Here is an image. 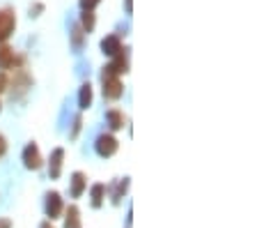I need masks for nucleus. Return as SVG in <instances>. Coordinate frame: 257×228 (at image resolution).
I'll return each mask as SVG.
<instances>
[{"label":"nucleus","mask_w":257,"mask_h":228,"mask_svg":"<svg viewBox=\"0 0 257 228\" xmlns=\"http://www.w3.org/2000/svg\"><path fill=\"white\" fill-rule=\"evenodd\" d=\"M96 152H99V157H110L117 152V138L112 134H101L96 138Z\"/></svg>","instance_id":"f257e3e1"},{"label":"nucleus","mask_w":257,"mask_h":228,"mask_svg":"<svg viewBox=\"0 0 257 228\" xmlns=\"http://www.w3.org/2000/svg\"><path fill=\"white\" fill-rule=\"evenodd\" d=\"M14 26H16V19H14V12L10 10H0V42H5L12 33H14Z\"/></svg>","instance_id":"f03ea898"},{"label":"nucleus","mask_w":257,"mask_h":228,"mask_svg":"<svg viewBox=\"0 0 257 228\" xmlns=\"http://www.w3.org/2000/svg\"><path fill=\"white\" fill-rule=\"evenodd\" d=\"M124 93V86L117 76H110V79H103V97L106 99H119Z\"/></svg>","instance_id":"7ed1b4c3"},{"label":"nucleus","mask_w":257,"mask_h":228,"mask_svg":"<svg viewBox=\"0 0 257 228\" xmlns=\"http://www.w3.org/2000/svg\"><path fill=\"white\" fill-rule=\"evenodd\" d=\"M23 162H26V166L32 171H37L39 166H42V155H39V147L35 145V143H30V145L23 150Z\"/></svg>","instance_id":"20e7f679"},{"label":"nucleus","mask_w":257,"mask_h":228,"mask_svg":"<svg viewBox=\"0 0 257 228\" xmlns=\"http://www.w3.org/2000/svg\"><path fill=\"white\" fill-rule=\"evenodd\" d=\"M60 212H62V198H60L58 191H51L46 196V214L51 219H55V217H60Z\"/></svg>","instance_id":"39448f33"},{"label":"nucleus","mask_w":257,"mask_h":228,"mask_svg":"<svg viewBox=\"0 0 257 228\" xmlns=\"http://www.w3.org/2000/svg\"><path fill=\"white\" fill-rule=\"evenodd\" d=\"M101 49L106 55H112V58H115V55L122 51V42H119L117 35H108V37L101 42Z\"/></svg>","instance_id":"423d86ee"},{"label":"nucleus","mask_w":257,"mask_h":228,"mask_svg":"<svg viewBox=\"0 0 257 228\" xmlns=\"http://www.w3.org/2000/svg\"><path fill=\"white\" fill-rule=\"evenodd\" d=\"M62 159H64V150L62 147H55L51 152V178H60V171H62Z\"/></svg>","instance_id":"0eeeda50"},{"label":"nucleus","mask_w":257,"mask_h":228,"mask_svg":"<svg viewBox=\"0 0 257 228\" xmlns=\"http://www.w3.org/2000/svg\"><path fill=\"white\" fill-rule=\"evenodd\" d=\"M12 65H14V51L3 44L0 46V69H10Z\"/></svg>","instance_id":"6e6552de"},{"label":"nucleus","mask_w":257,"mask_h":228,"mask_svg":"<svg viewBox=\"0 0 257 228\" xmlns=\"http://www.w3.org/2000/svg\"><path fill=\"white\" fill-rule=\"evenodd\" d=\"M83 189H85V175H83V173H74V175H71V196H74V198H78V196L83 194Z\"/></svg>","instance_id":"1a4fd4ad"},{"label":"nucleus","mask_w":257,"mask_h":228,"mask_svg":"<svg viewBox=\"0 0 257 228\" xmlns=\"http://www.w3.org/2000/svg\"><path fill=\"white\" fill-rule=\"evenodd\" d=\"M64 223H67V228H80V212H78V207L76 205H69Z\"/></svg>","instance_id":"9d476101"},{"label":"nucleus","mask_w":257,"mask_h":228,"mask_svg":"<svg viewBox=\"0 0 257 228\" xmlns=\"http://www.w3.org/2000/svg\"><path fill=\"white\" fill-rule=\"evenodd\" d=\"M78 104H80V109H87V106L92 104V86L90 83H83L80 95H78Z\"/></svg>","instance_id":"9b49d317"},{"label":"nucleus","mask_w":257,"mask_h":228,"mask_svg":"<svg viewBox=\"0 0 257 228\" xmlns=\"http://www.w3.org/2000/svg\"><path fill=\"white\" fill-rule=\"evenodd\" d=\"M108 125L112 127V129H122L124 127V115L119 113V111H108Z\"/></svg>","instance_id":"f8f14e48"},{"label":"nucleus","mask_w":257,"mask_h":228,"mask_svg":"<svg viewBox=\"0 0 257 228\" xmlns=\"http://www.w3.org/2000/svg\"><path fill=\"white\" fill-rule=\"evenodd\" d=\"M103 194H106V187H103V185H94V187H92V205H94V207L101 205Z\"/></svg>","instance_id":"ddd939ff"},{"label":"nucleus","mask_w":257,"mask_h":228,"mask_svg":"<svg viewBox=\"0 0 257 228\" xmlns=\"http://www.w3.org/2000/svg\"><path fill=\"white\" fill-rule=\"evenodd\" d=\"M83 28H85L87 33H92V28H94V14H92V12L83 14Z\"/></svg>","instance_id":"4468645a"},{"label":"nucleus","mask_w":257,"mask_h":228,"mask_svg":"<svg viewBox=\"0 0 257 228\" xmlns=\"http://www.w3.org/2000/svg\"><path fill=\"white\" fill-rule=\"evenodd\" d=\"M80 44H83V30H80V26H76L74 28V46L80 49Z\"/></svg>","instance_id":"2eb2a0df"},{"label":"nucleus","mask_w":257,"mask_h":228,"mask_svg":"<svg viewBox=\"0 0 257 228\" xmlns=\"http://www.w3.org/2000/svg\"><path fill=\"white\" fill-rule=\"evenodd\" d=\"M99 3H101V0H80V7L85 12H92V7H96Z\"/></svg>","instance_id":"dca6fc26"},{"label":"nucleus","mask_w":257,"mask_h":228,"mask_svg":"<svg viewBox=\"0 0 257 228\" xmlns=\"http://www.w3.org/2000/svg\"><path fill=\"white\" fill-rule=\"evenodd\" d=\"M80 125H83V120H80V118H76V122H74V131H71V138H76V134H78Z\"/></svg>","instance_id":"f3484780"},{"label":"nucleus","mask_w":257,"mask_h":228,"mask_svg":"<svg viewBox=\"0 0 257 228\" xmlns=\"http://www.w3.org/2000/svg\"><path fill=\"white\" fill-rule=\"evenodd\" d=\"M5 150H7V143H5V138H3V134H0V157L5 155Z\"/></svg>","instance_id":"a211bd4d"},{"label":"nucleus","mask_w":257,"mask_h":228,"mask_svg":"<svg viewBox=\"0 0 257 228\" xmlns=\"http://www.w3.org/2000/svg\"><path fill=\"white\" fill-rule=\"evenodd\" d=\"M5 88H7V79H5V76H3V74H0V93H3Z\"/></svg>","instance_id":"6ab92c4d"},{"label":"nucleus","mask_w":257,"mask_h":228,"mask_svg":"<svg viewBox=\"0 0 257 228\" xmlns=\"http://www.w3.org/2000/svg\"><path fill=\"white\" fill-rule=\"evenodd\" d=\"M0 228H12V221L10 219H0Z\"/></svg>","instance_id":"aec40b11"},{"label":"nucleus","mask_w":257,"mask_h":228,"mask_svg":"<svg viewBox=\"0 0 257 228\" xmlns=\"http://www.w3.org/2000/svg\"><path fill=\"white\" fill-rule=\"evenodd\" d=\"M44 228H51V226H48V223H44Z\"/></svg>","instance_id":"412c9836"}]
</instances>
